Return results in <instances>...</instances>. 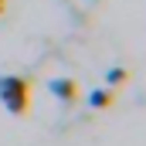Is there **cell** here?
Segmentation results:
<instances>
[{
	"label": "cell",
	"instance_id": "6da1fadb",
	"mask_svg": "<svg viewBox=\"0 0 146 146\" xmlns=\"http://www.w3.org/2000/svg\"><path fill=\"white\" fill-rule=\"evenodd\" d=\"M0 106L10 115H27L31 109V82L21 75H0Z\"/></svg>",
	"mask_w": 146,
	"mask_h": 146
},
{
	"label": "cell",
	"instance_id": "7a4b0ae2",
	"mask_svg": "<svg viewBox=\"0 0 146 146\" xmlns=\"http://www.w3.org/2000/svg\"><path fill=\"white\" fill-rule=\"evenodd\" d=\"M48 92H51L58 102H75V99H78V82H75V78H51V82H48Z\"/></svg>",
	"mask_w": 146,
	"mask_h": 146
},
{
	"label": "cell",
	"instance_id": "3957f363",
	"mask_svg": "<svg viewBox=\"0 0 146 146\" xmlns=\"http://www.w3.org/2000/svg\"><path fill=\"white\" fill-rule=\"evenodd\" d=\"M88 106H92V109H109L112 106V92L109 88H95V92L88 95Z\"/></svg>",
	"mask_w": 146,
	"mask_h": 146
},
{
	"label": "cell",
	"instance_id": "277c9868",
	"mask_svg": "<svg viewBox=\"0 0 146 146\" xmlns=\"http://www.w3.org/2000/svg\"><path fill=\"white\" fill-rule=\"evenodd\" d=\"M126 78H129L126 68H109V72H106V82H109V85H122Z\"/></svg>",
	"mask_w": 146,
	"mask_h": 146
},
{
	"label": "cell",
	"instance_id": "5b68a950",
	"mask_svg": "<svg viewBox=\"0 0 146 146\" xmlns=\"http://www.w3.org/2000/svg\"><path fill=\"white\" fill-rule=\"evenodd\" d=\"M3 10H7V0H0V14H3Z\"/></svg>",
	"mask_w": 146,
	"mask_h": 146
}]
</instances>
